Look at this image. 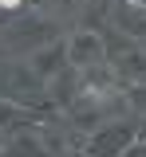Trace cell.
<instances>
[{"label": "cell", "mask_w": 146, "mask_h": 157, "mask_svg": "<svg viewBox=\"0 0 146 157\" xmlns=\"http://www.w3.org/2000/svg\"><path fill=\"white\" fill-rule=\"evenodd\" d=\"M16 4H20V0H0V8H16Z\"/></svg>", "instance_id": "cell-1"}, {"label": "cell", "mask_w": 146, "mask_h": 157, "mask_svg": "<svg viewBox=\"0 0 146 157\" xmlns=\"http://www.w3.org/2000/svg\"><path fill=\"white\" fill-rule=\"evenodd\" d=\"M130 4H146V0H130Z\"/></svg>", "instance_id": "cell-2"}]
</instances>
